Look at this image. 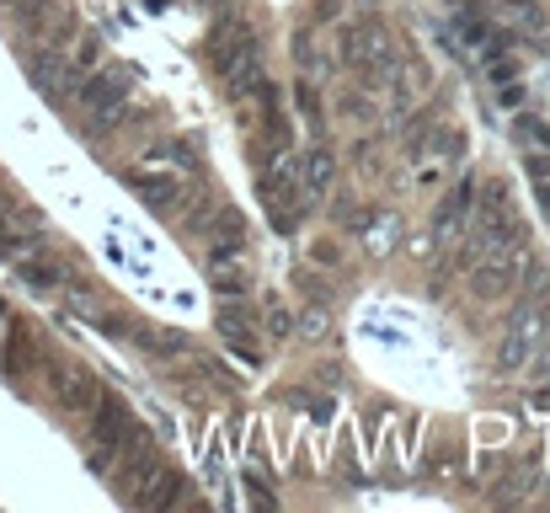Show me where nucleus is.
<instances>
[{"mask_svg":"<svg viewBox=\"0 0 550 513\" xmlns=\"http://www.w3.org/2000/svg\"><path fill=\"white\" fill-rule=\"evenodd\" d=\"M529 342H534V332H529V321H508V337H502V348H497V369H518L529 359Z\"/></svg>","mask_w":550,"mask_h":513,"instance_id":"nucleus-2","label":"nucleus"},{"mask_svg":"<svg viewBox=\"0 0 550 513\" xmlns=\"http://www.w3.org/2000/svg\"><path fill=\"white\" fill-rule=\"evenodd\" d=\"M534 412H550V391H534Z\"/></svg>","mask_w":550,"mask_h":513,"instance_id":"nucleus-9","label":"nucleus"},{"mask_svg":"<svg viewBox=\"0 0 550 513\" xmlns=\"http://www.w3.org/2000/svg\"><path fill=\"white\" fill-rule=\"evenodd\" d=\"M513 278H518V257H502V262H486V268L470 273V289H476V300H502L513 289Z\"/></svg>","mask_w":550,"mask_h":513,"instance_id":"nucleus-1","label":"nucleus"},{"mask_svg":"<svg viewBox=\"0 0 550 513\" xmlns=\"http://www.w3.org/2000/svg\"><path fill=\"white\" fill-rule=\"evenodd\" d=\"M497 97L508 102V107H518V102H524V86H518V81H502V91H497Z\"/></svg>","mask_w":550,"mask_h":513,"instance_id":"nucleus-8","label":"nucleus"},{"mask_svg":"<svg viewBox=\"0 0 550 513\" xmlns=\"http://www.w3.org/2000/svg\"><path fill=\"white\" fill-rule=\"evenodd\" d=\"M534 188H540V209H550V177H545V182H534Z\"/></svg>","mask_w":550,"mask_h":513,"instance_id":"nucleus-10","label":"nucleus"},{"mask_svg":"<svg viewBox=\"0 0 550 513\" xmlns=\"http://www.w3.org/2000/svg\"><path fill=\"white\" fill-rule=\"evenodd\" d=\"M454 33H460L465 43H492V27H486L476 11H454Z\"/></svg>","mask_w":550,"mask_h":513,"instance_id":"nucleus-5","label":"nucleus"},{"mask_svg":"<svg viewBox=\"0 0 550 513\" xmlns=\"http://www.w3.org/2000/svg\"><path fill=\"white\" fill-rule=\"evenodd\" d=\"M534 380H540V385H550V342L540 348V359H534Z\"/></svg>","mask_w":550,"mask_h":513,"instance_id":"nucleus-7","label":"nucleus"},{"mask_svg":"<svg viewBox=\"0 0 550 513\" xmlns=\"http://www.w3.org/2000/svg\"><path fill=\"white\" fill-rule=\"evenodd\" d=\"M332 155H326V150H316V155H310V161H305V188L310 193H326V188H332Z\"/></svg>","mask_w":550,"mask_h":513,"instance_id":"nucleus-4","label":"nucleus"},{"mask_svg":"<svg viewBox=\"0 0 550 513\" xmlns=\"http://www.w3.org/2000/svg\"><path fill=\"white\" fill-rule=\"evenodd\" d=\"M433 145H438V155H449V161H454V155H465V129H438Z\"/></svg>","mask_w":550,"mask_h":513,"instance_id":"nucleus-6","label":"nucleus"},{"mask_svg":"<svg viewBox=\"0 0 550 513\" xmlns=\"http://www.w3.org/2000/svg\"><path fill=\"white\" fill-rule=\"evenodd\" d=\"M470 193H476V188H470V182H460V188H454L444 204H438V230H449V225L465 220V214H470Z\"/></svg>","mask_w":550,"mask_h":513,"instance_id":"nucleus-3","label":"nucleus"}]
</instances>
